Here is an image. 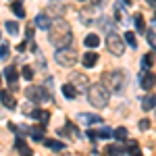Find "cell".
I'll return each mask as SVG.
<instances>
[{"instance_id": "1", "label": "cell", "mask_w": 156, "mask_h": 156, "mask_svg": "<svg viewBox=\"0 0 156 156\" xmlns=\"http://www.w3.org/2000/svg\"><path fill=\"white\" fill-rule=\"evenodd\" d=\"M50 42L58 50L67 48V44H71V31H69V25L65 21L52 23V27H50Z\"/></svg>"}, {"instance_id": "2", "label": "cell", "mask_w": 156, "mask_h": 156, "mask_svg": "<svg viewBox=\"0 0 156 156\" xmlns=\"http://www.w3.org/2000/svg\"><path fill=\"white\" fill-rule=\"evenodd\" d=\"M87 98H90V102H92V106L96 108H104L108 104V90L104 85H92L90 87V92H87Z\"/></svg>"}, {"instance_id": "3", "label": "cell", "mask_w": 156, "mask_h": 156, "mask_svg": "<svg viewBox=\"0 0 156 156\" xmlns=\"http://www.w3.org/2000/svg\"><path fill=\"white\" fill-rule=\"evenodd\" d=\"M123 81H125L123 71L106 73V75H104V87H106V90H117V92H119L121 87H123Z\"/></svg>"}, {"instance_id": "4", "label": "cell", "mask_w": 156, "mask_h": 156, "mask_svg": "<svg viewBox=\"0 0 156 156\" xmlns=\"http://www.w3.org/2000/svg\"><path fill=\"white\" fill-rule=\"evenodd\" d=\"M25 96L29 98V100H34V102H46L50 98V94H48V90H44L40 85H29L25 90Z\"/></svg>"}, {"instance_id": "5", "label": "cell", "mask_w": 156, "mask_h": 156, "mask_svg": "<svg viewBox=\"0 0 156 156\" xmlns=\"http://www.w3.org/2000/svg\"><path fill=\"white\" fill-rule=\"evenodd\" d=\"M106 48L112 52V54H117L121 56L123 52H125V44H123V40H121L117 34H108V40H106Z\"/></svg>"}, {"instance_id": "6", "label": "cell", "mask_w": 156, "mask_h": 156, "mask_svg": "<svg viewBox=\"0 0 156 156\" xmlns=\"http://www.w3.org/2000/svg\"><path fill=\"white\" fill-rule=\"evenodd\" d=\"M56 62L58 65H62V67H73L75 62H77V54L73 52V50H67L62 48L56 52Z\"/></svg>"}, {"instance_id": "7", "label": "cell", "mask_w": 156, "mask_h": 156, "mask_svg": "<svg viewBox=\"0 0 156 156\" xmlns=\"http://www.w3.org/2000/svg\"><path fill=\"white\" fill-rule=\"evenodd\" d=\"M0 100H2V104L6 108H15L17 106V98L12 96L11 90H0Z\"/></svg>"}, {"instance_id": "8", "label": "cell", "mask_w": 156, "mask_h": 156, "mask_svg": "<svg viewBox=\"0 0 156 156\" xmlns=\"http://www.w3.org/2000/svg\"><path fill=\"white\" fill-rule=\"evenodd\" d=\"M4 77H6L9 85H11V87H15V85H17V79H19V75H17V67L9 65V67L4 69Z\"/></svg>"}, {"instance_id": "9", "label": "cell", "mask_w": 156, "mask_h": 156, "mask_svg": "<svg viewBox=\"0 0 156 156\" xmlns=\"http://www.w3.org/2000/svg\"><path fill=\"white\" fill-rule=\"evenodd\" d=\"M98 56L96 52H85L83 54V58H81V62H83V67H87V69H92V67H96L98 65Z\"/></svg>"}, {"instance_id": "10", "label": "cell", "mask_w": 156, "mask_h": 156, "mask_svg": "<svg viewBox=\"0 0 156 156\" xmlns=\"http://www.w3.org/2000/svg\"><path fill=\"white\" fill-rule=\"evenodd\" d=\"M156 85V75L154 73H144L142 75V87L144 90H152Z\"/></svg>"}, {"instance_id": "11", "label": "cell", "mask_w": 156, "mask_h": 156, "mask_svg": "<svg viewBox=\"0 0 156 156\" xmlns=\"http://www.w3.org/2000/svg\"><path fill=\"white\" fill-rule=\"evenodd\" d=\"M156 106V94H146L144 100H142V108L144 110H152Z\"/></svg>"}, {"instance_id": "12", "label": "cell", "mask_w": 156, "mask_h": 156, "mask_svg": "<svg viewBox=\"0 0 156 156\" xmlns=\"http://www.w3.org/2000/svg\"><path fill=\"white\" fill-rule=\"evenodd\" d=\"M15 144H17V150L21 152V156H31V154H34V152H31V148L27 146V142H25V140L17 137V142H15Z\"/></svg>"}, {"instance_id": "13", "label": "cell", "mask_w": 156, "mask_h": 156, "mask_svg": "<svg viewBox=\"0 0 156 156\" xmlns=\"http://www.w3.org/2000/svg\"><path fill=\"white\" fill-rule=\"evenodd\" d=\"M31 117H34L36 121H40V125H46L48 119H50V112H48V110H34Z\"/></svg>"}, {"instance_id": "14", "label": "cell", "mask_w": 156, "mask_h": 156, "mask_svg": "<svg viewBox=\"0 0 156 156\" xmlns=\"http://www.w3.org/2000/svg\"><path fill=\"white\" fill-rule=\"evenodd\" d=\"M36 25L40 27V29H50V27H52V21H50L46 15H37L36 17Z\"/></svg>"}, {"instance_id": "15", "label": "cell", "mask_w": 156, "mask_h": 156, "mask_svg": "<svg viewBox=\"0 0 156 156\" xmlns=\"http://www.w3.org/2000/svg\"><path fill=\"white\" fill-rule=\"evenodd\" d=\"M121 154H123V148L117 144H110L104 148V156H121Z\"/></svg>"}, {"instance_id": "16", "label": "cell", "mask_w": 156, "mask_h": 156, "mask_svg": "<svg viewBox=\"0 0 156 156\" xmlns=\"http://www.w3.org/2000/svg\"><path fill=\"white\" fill-rule=\"evenodd\" d=\"M83 44H85V46H87V48H96L98 44H100V37H98L96 34H90V36H85Z\"/></svg>"}, {"instance_id": "17", "label": "cell", "mask_w": 156, "mask_h": 156, "mask_svg": "<svg viewBox=\"0 0 156 156\" xmlns=\"http://www.w3.org/2000/svg\"><path fill=\"white\" fill-rule=\"evenodd\" d=\"M62 94H65V98H75L77 96V90H75L73 83H65L62 85Z\"/></svg>"}, {"instance_id": "18", "label": "cell", "mask_w": 156, "mask_h": 156, "mask_svg": "<svg viewBox=\"0 0 156 156\" xmlns=\"http://www.w3.org/2000/svg\"><path fill=\"white\" fill-rule=\"evenodd\" d=\"M58 133H60V135H77L79 131H77V127H75L73 123H67V125H65Z\"/></svg>"}, {"instance_id": "19", "label": "cell", "mask_w": 156, "mask_h": 156, "mask_svg": "<svg viewBox=\"0 0 156 156\" xmlns=\"http://www.w3.org/2000/svg\"><path fill=\"white\" fill-rule=\"evenodd\" d=\"M11 11L17 15V17H25V9H23V4L21 2H12L11 4Z\"/></svg>"}, {"instance_id": "20", "label": "cell", "mask_w": 156, "mask_h": 156, "mask_svg": "<svg viewBox=\"0 0 156 156\" xmlns=\"http://www.w3.org/2000/svg\"><path fill=\"white\" fill-rule=\"evenodd\" d=\"M81 121H85V125H92V123H102L100 117L96 115H81Z\"/></svg>"}, {"instance_id": "21", "label": "cell", "mask_w": 156, "mask_h": 156, "mask_svg": "<svg viewBox=\"0 0 156 156\" xmlns=\"http://www.w3.org/2000/svg\"><path fill=\"white\" fill-rule=\"evenodd\" d=\"M6 31H9L11 36H17V34H19V25L15 23V21H6Z\"/></svg>"}, {"instance_id": "22", "label": "cell", "mask_w": 156, "mask_h": 156, "mask_svg": "<svg viewBox=\"0 0 156 156\" xmlns=\"http://www.w3.org/2000/svg\"><path fill=\"white\" fill-rule=\"evenodd\" d=\"M44 144L48 146V148H52V150H62V148H65V144H62V142H54V140H46Z\"/></svg>"}, {"instance_id": "23", "label": "cell", "mask_w": 156, "mask_h": 156, "mask_svg": "<svg viewBox=\"0 0 156 156\" xmlns=\"http://www.w3.org/2000/svg\"><path fill=\"white\" fill-rule=\"evenodd\" d=\"M115 137H119L121 142L127 140V129H125V127H117V129H115Z\"/></svg>"}, {"instance_id": "24", "label": "cell", "mask_w": 156, "mask_h": 156, "mask_svg": "<svg viewBox=\"0 0 156 156\" xmlns=\"http://www.w3.org/2000/svg\"><path fill=\"white\" fill-rule=\"evenodd\" d=\"M21 73H23V77H25V79H34V69H31L29 65H25L23 69H21Z\"/></svg>"}, {"instance_id": "25", "label": "cell", "mask_w": 156, "mask_h": 156, "mask_svg": "<svg viewBox=\"0 0 156 156\" xmlns=\"http://www.w3.org/2000/svg\"><path fill=\"white\" fill-rule=\"evenodd\" d=\"M125 42H127L129 46H133V48L137 46V42H135V36H133V31H127V34H125Z\"/></svg>"}, {"instance_id": "26", "label": "cell", "mask_w": 156, "mask_h": 156, "mask_svg": "<svg viewBox=\"0 0 156 156\" xmlns=\"http://www.w3.org/2000/svg\"><path fill=\"white\" fill-rule=\"evenodd\" d=\"M142 62H144L146 69H148V67H152V65H154V54H150V52H148V54L144 56V60H142Z\"/></svg>"}, {"instance_id": "27", "label": "cell", "mask_w": 156, "mask_h": 156, "mask_svg": "<svg viewBox=\"0 0 156 156\" xmlns=\"http://www.w3.org/2000/svg\"><path fill=\"white\" fill-rule=\"evenodd\" d=\"M135 27H137V29H140V31H144V17H142V15H140V12H137V15H135Z\"/></svg>"}, {"instance_id": "28", "label": "cell", "mask_w": 156, "mask_h": 156, "mask_svg": "<svg viewBox=\"0 0 156 156\" xmlns=\"http://www.w3.org/2000/svg\"><path fill=\"white\" fill-rule=\"evenodd\" d=\"M75 83L85 85V83H87V77H85V75H77V77H75Z\"/></svg>"}, {"instance_id": "29", "label": "cell", "mask_w": 156, "mask_h": 156, "mask_svg": "<svg viewBox=\"0 0 156 156\" xmlns=\"http://www.w3.org/2000/svg\"><path fill=\"white\" fill-rule=\"evenodd\" d=\"M140 129H142V131L150 129V121H148V119H142V121H140Z\"/></svg>"}, {"instance_id": "30", "label": "cell", "mask_w": 156, "mask_h": 156, "mask_svg": "<svg viewBox=\"0 0 156 156\" xmlns=\"http://www.w3.org/2000/svg\"><path fill=\"white\" fill-rule=\"evenodd\" d=\"M6 54H9V46H6V44H2V46H0V58H4Z\"/></svg>"}, {"instance_id": "31", "label": "cell", "mask_w": 156, "mask_h": 156, "mask_svg": "<svg viewBox=\"0 0 156 156\" xmlns=\"http://www.w3.org/2000/svg\"><path fill=\"white\" fill-rule=\"evenodd\" d=\"M25 36H27V40H31V36H34V25H29V27H27Z\"/></svg>"}, {"instance_id": "32", "label": "cell", "mask_w": 156, "mask_h": 156, "mask_svg": "<svg viewBox=\"0 0 156 156\" xmlns=\"http://www.w3.org/2000/svg\"><path fill=\"white\" fill-rule=\"evenodd\" d=\"M98 135H102V137H108V135H110V129H100V131H98Z\"/></svg>"}, {"instance_id": "33", "label": "cell", "mask_w": 156, "mask_h": 156, "mask_svg": "<svg viewBox=\"0 0 156 156\" xmlns=\"http://www.w3.org/2000/svg\"><path fill=\"white\" fill-rule=\"evenodd\" d=\"M148 42H156V36L152 34V31H148Z\"/></svg>"}, {"instance_id": "34", "label": "cell", "mask_w": 156, "mask_h": 156, "mask_svg": "<svg viewBox=\"0 0 156 156\" xmlns=\"http://www.w3.org/2000/svg\"><path fill=\"white\" fill-rule=\"evenodd\" d=\"M150 2V6H156V0H148Z\"/></svg>"}, {"instance_id": "35", "label": "cell", "mask_w": 156, "mask_h": 156, "mask_svg": "<svg viewBox=\"0 0 156 156\" xmlns=\"http://www.w3.org/2000/svg\"><path fill=\"white\" fill-rule=\"evenodd\" d=\"M154 21H156V11H154Z\"/></svg>"}, {"instance_id": "36", "label": "cell", "mask_w": 156, "mask_h": 156, "mask_svg": "<svg viewBox=\"0 0 156 156\" xmlns=\"http://www.w3.org/2000/svg\"><path fill=\"white\" fill-rule=\"evenodd\" d=\"M0 40H2V37H0Z\"/></svg>"}]
</instances>
